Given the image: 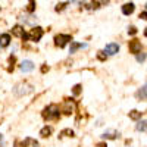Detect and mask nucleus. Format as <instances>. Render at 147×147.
Listing matches in <instances>:
<instances>
[{
  "label": "nucleus",
  "instance_id": "27",
  "mask_svg": "<svg viewBox=\"0 0 147 147\" xmlns=\"http://www.w3.org/2000/svg\"><path fill=\"white\" fill-rule=\"evenodd\" d=\"M0 143H2V134H0Z\"/></svg>",
  "mask_w": 147,
  "mask_h": 147
},
{
  "label": "nucleus",
  "instance_id": "1",
  "mask_svg": "<svg viewBox=\"0 0 147 147\" xmlns=\"http://www.w3.org/2000/svg\"><path fill=\"white\" fill-rule=\"evenodd\" d=\"M59 116H60V109H59V106H56V105H50V106L44 107V110H43V118H44L46 121L57 119Z\"/></svg>",
  "mask_w": 147,
  "mask_h": 147
},
{
  "label": "nucleus",
  "instance_id": "8",
  "mask_svg": "<svg viewBox=\"0 0 147 147\" xmlns=\"http://www.w3.org/2000/svg\"><path fill=\"white\" fill-rule=\"evenodd\" d=\"M74 109H75V103H74L72 100H66L65 103H63V107H62V112L65 113V115H71L72 112H74Z\"/></svg>",
  "mask_w": 147,
  "mask_h": 147
},
{
  "label": "nucleus",
  "instance_id": "4",
  "mask_svg": "<svg viewBox=\"0 0 147 147\" xmlns=\"http://www.w3.org/2000/svg\"><path fill=\"white\" fill-rule=\"evenodd\" d=\"M15 94L16 96H25V94H28V93H31L32 91V87L30 84H27V82H24V84H18L16 87H15Z\"/></svg>",
  "mask_w": 147,
  "mask_h": 147
},
{
  "label": "nucleus",
  "instance_id": "14",
  "mask_svg": "<svg viewBox=\"0 0 147 147\" xmlns=\"http://www.w3.org/2000/svg\"><path fill=\"white\" fill-rule=\"evenodd\" d=\"M87 44H82V43H77V41H71V49H69V53H75L78 49H85Z\"/></svg>",
  "mask_w": 147,
  "mask_h": 147
},
{
  "label": "nucleus",
  "instance_id": "25",
  "mask_svg": "<svg viewBox=\"0 0 147 147\" xmlns=\"http://www.w3.org/2000/svg\"><path fill=\"white\" fill-rule=\"evenodd\" d=\"M71 2H72V3H80V5H81L82 0H71Z\"/></svg>",
  "mask_w": 147,
  "mask_h": 147
},
{
  "label": "nucleus",
  "instance_id": "12",
  "mask_svg": "<svg viewBox=\"0 0 147 147\" xmlns=\"http://www.w3.org/2000/svg\"><path fill=\"white\" fill-rule=\"evenodd\" d=\"M10 44V35L9 34H0V47L5 49Z\"/></svg>",
  "mask_w": 147,
  "mask_h": 147
},
{
  "label": "nucleus",
  "instance_id": "3",
  "mask_svg": "<svg viewBox=\"0 0 147 147\" xmlns=\"http://www.w3.org/2000/svg\"><path fill=\"white\" fill-rule=\"evenodd\" d=\"M43 34H44V31H43L41 27H35V28H32V30L30 31V34H28V40L37 43V41H40V40H41Z\"/></svg>",
  "mask_w": 147,
  "mask_h": 147
},
{
  "label": "nucleus",
  "instance_id": "20",
  "mask_svg": "<svg viewBox=\"0 0 147 147\" xmlns=\"http://www.w3.org/2000/svg\"><path fill=\"white\" fill-rule=\"evenodd\" d=\"M80 91H81V85H80V84H77L75 87H74V94L77 96V94H80Z\"/></svg>",
  "mask_w": 147,
  "mask_h": 147
},
{
  "label": "nucleus",
  "instance_id": "29",
  "mask_svg": "<svg viewBox=\"0 0 147 147\" xmlns=\"http://www.w3.org/2000/svg\"><path fill=\"white\" fill-rule=\"evenodd\" d=\"M146 9H147V3H146Z\"/></svg>",
  "mask_w": 147,
  "mask_h": 147
},
{
  "label": "nucleus",
  "instance_id": "7",
  "mask_svg": "<svg viewBox=\"0 0 147 147\" xmlns=\"http://www.w3.org/2000/svg\"><path fill=\"white\" fill-rule=\"evenodd\" d=\"M119 52V44H116V43H109L106 47H105V53L107 55V56H113V55H116Z\"/></svg>",
  "mask_w": 147,
  "mask_h": 147
},
{
  "label": "nucleus",
  "instance_id": "21",
  "mask_svg": "<svg viewBox=\"0 0 147 147\" xmlns=\"http://www.w3.org/2000/svg\"><path fill=\"white\" fill-rule=\"evenodd\" d=\"M128 34H131V35L137 34V28H136V27H129V28H128Z\"/></svg>",
  "mask_w": 147,
  "mask_h": 147
},
{
  "label": "nucleus",
  "instance_id": "26",
  "mask_svg": "<svg viewBox=\"0 0 147 147\" xmlns=\"http://www.w3.org/2000/svg\"><path fill=\"white\" fill-rule=\"evenodd\" d=\"M97 146H99V147H106V146H105L103 143H100V144H97Z\"/></svg>",
  "mask_w": 147,
  "mask_h": 147
},
{
  "label": "nucleus",
  "instance_id": "15",
  "mask_svg": "<svg viewBox=\"0 0 147 147\" xmlns=\"http://www.w3.org/2000/svg\"><path fill=\"white\" fill-rule=\"evenodd\" d=\"M136 129L140 131V132H147V119L140 121L138 124H137V127H136Z\"/></svg>",
  "mask_w": 147,
  "mask_h": 147
},
{
  "label": "nucleus",
  "instance_id": "16",
  "mask_svg": "<svg viewBox=\"0 0 147 147\" xmlns=\"http://www.w3.org/2000/svg\"><path fill=\"white\" fill-rule=\"evenodd\" d=\"M52 127H44L41 131H40V136L43 137V138H47V137H50V134H52Z\"/></svg>",
  "mask_w": 147,
  "mask_h": 147
},
{
  "label": "nucleus",
  "instance_id": "19",
  "mask_svg": "<svg viewBox=\"0 0 147 147\" xmlns=\"http://www.w3.org/2000/svg\"><path fill=\"white\" fill-rule=\"evenodd\" d=\"M137 60H138V62H144V60H146V55L144 53H137Z\"/></svg>",
  "mask_w": 147,
  "mask_h": 147
},
{
  "label": "nucleus",
  "instance_id": "23",
  "mask_svg": "<svg viewBox=\"0 0 147 147\" xmlns=\"http://www.w3.org/2000/svg\"><path fill=\"white\" fill-rule=\"evenodd\" d=\"M65 6H66V3H60V5H57V6H56V12H59V10H62V9H63Z\"/></svg>",
  "mask_w": 147,
  "mask_h": 147
},
{
  "label": "nucleus",
  "instance_id": "13",
  "mask_svg": "<svg viewBox=\"0 0 147 147\" xmlns=\"http://www.w3.org/2000/svg\"><path fill=\"white\" fill-rule=\"evenodd\" d=\"M134 9H136V6H134V3H125L124 6H122V13L124 15H131L132 12H134Z\"/></svg>",
  "mask_w": 147,
  "mask_h": 147
},
{
  "label": "nucleus",
  "instance_id": "22",
  "mask_svg": "<svg viewBox=\"0 0 147 147\" xmlns=\"http://www.w3.org/2000/svg\"><path fill=\"white\" fill-rule=\"evenodd\" d=\"M97 56H99V59H100V60H105L107 55H106L105 52H99V55H97Z\"/></svg>",
  "mask_w": 147,
  "mask_h": 147
},
{
  "label": "nucleus",
  "instance_id": "17",
  "mask_svg": "<svg viewBox=\"0 0 147 147\" xmlns=\"http://www.w3.org/2000/svg\"><path fill=\"white\" fill-rule=\"evenodd\" d=\"M128 116L132 121H138V119H141V112H138V110H131V112L128 113Z\"/></svg>",
  "mask_w": 147,
  "mask_h": 147
},
{
  "label": "nucleus",
  "instance_id": "2",
  "mask_svg": "<svg viewBox=\"0 0 147 147\" xmlns=\"http://www.w3.org/2000/svg\"><path fill=\"white\" fill-rule=\"evenodd\" d=\"M69 41H72V37L69 35V34H59V35H56L55 37V44L57 46V47H65Z\"/></svg>",
  "mask_w": 147,
  "mask_h": 147
},
{
  "label": "nucleus",
  "instance_id": "6",
  "mask_svg": "<svg viewBox=\"0 0 147 147\" xmlns=\"http://www.w3.org/2000/svg\"><path fill=\"white\" fill-rule=\"evenodd\" d=\"M12 34H13L15 37H19V38H22V40H28V34H25V31H24V28L21 25H15L13 28H12Z\"/></svg>",
  "mask_w": 147,
  "mask_h": 147
},
{
  "label": "nucleus",
  "instance_id": "10",
  "mask_svg": "<svg viewBox=\"0 0 147 147\" xmlns=\"http://www.w3.org/2000/svg\"><path fill=\"white\" fill-rule=\"evenodd\" d=\"M136 97H137L138 100H144V99H147V84H144L140 90H137Z\"/></svg>",
  "mask_w": 147,
  "mask_h": 147
},
{
  "label": "nucleus",
  "instance_id": "11",
  "mask_svg": "<svg viewBox=\"0 0 147 147\" xmlns=\"http://www.w3.org/2000/svg\"><path fill=\"white\" fill-rule=\"evenodd\" d=\"M103 138H106V140H115V138H118L119 137V132L118 131H115V129H109V131H106L103 136H102Z\"/></svg>",
  "mask_w": 147,
  "mask_h": 147
},
{
  "label": "nucleus",
  "instance_id": "28",
  "mask_svg": "<svg viewBox=\"0 0 147 147\" xmlns=\"http://www.w3.org/2000/svg\"><path fill=\"white\" fill-rule=\"evenodd\" d=\"M144 34H146V35H147V28H146V32H144Z\"/></svg>",
  "mask_w": 147,
  "mask_h": 147
},
{
  "label": "nucleus",
  "instance_id": "24",
  "mask_svg": "<svg viewBox=\"0 0 147 147\" xmlns=\"http://www.w3.org/2000/svg\"><path fill=\"white\" fill-rule=\"evenodd\" d=\"M140 18H141L143 21H147V12H141V13H140Z\"/></svg>",
  "mask_w": 147,
  "mask_h": 147
},
{
  "label": "nucleus",
  "instance_id": "18",
  "mask_svg": "<svg viewBox=\"0 0 147 147\" xmlns=\"http://www.w3.org/2000/svg\"><path fill=\"white\" fill-rule=\"evenodd\" d=\"M60 137H74V131L72 129H63L60 132Z\"/></svg>",
  "mask_w": 147,
  "mask_h": 147
},
{
  "label": "nucleus",
  "instance_id": "5",
  "mask_svg": "<svg viewBox=\"0 0 147 147\" xmlns=\"http://www.w3.org/2000/svg\"><path fill=\"white\" fill-rule=\"evenodd\" d=\"M128 47H129V53H132V55L140 53V52H141V49H143L141 41H140V40H137V38L131 40V41H129V44H128Z\"/></svg>",
  "mask_w": 147,
  "mask_h": 147
},
{
  "label": "nucleus",
  "instance_id": "9",
  "mask_svg": "<svg viewBox=\"0 0 147 147\" xmlns=\"http://www.w3.org/2000/svg\"><path fill=\"white\" fill-rule=\"evenodd\" d=\"M19 68H21L22 72H25V74H27V72H31V71L34 69V63L31 62V60H22Z\"/></svg>",
  "mask_w": 147,
  "mask_h": 147
}]
</instances>
